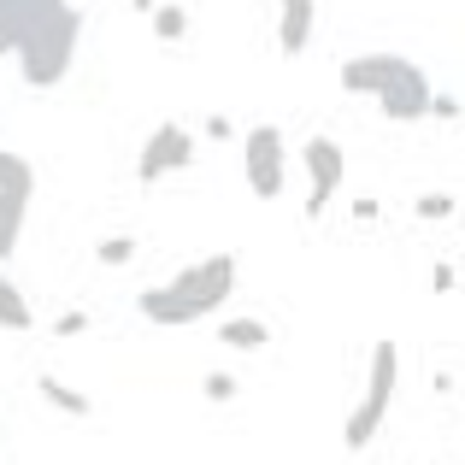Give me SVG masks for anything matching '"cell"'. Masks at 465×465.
<instances>
[{"instance_id": "obj_10", "label": "cell", "mask_w": 465, "mask_h": 465, "mask_svg": "<svg viewBox=\"0 0 465 465\" xmlns=\"http://www.w3.org/2000/svg\"><path fill=\"white\" fill-rule=\"evenodd\" d=\"M0 330H12V336H30V330H35L30 301H24V289L12 283L6 272H0Z\"/></svg>"}, {"instance_id": "obj_13", "label": "cell", "mask_w": 465, "mask_h": 465, "mask_svg": "<svg viewBox=\"0 0 465 465\" xmlns=\"http://www.w3.org/2000/svg\"><path fill=\"white\" fill-rule=\"evenodd\" d=\"M42 395H47V407H65L71 419H89V412H94V401L77 395L71 383H59V377H42Z\"/></svg>"}, {"instance_id": "obj_11", "label": "cell", "mask_w": 465, "mask_h": 465, "mask_svg": "<svg viewBox=\"0 0 465 465\" xmlns=\"http://www.w3.org/2000/svg\"><path fill=\"white\" fill-rule=\"evenodd\" d=\"M54 6H65V0H0V24H6V30L24 42V35H30Z\"/></svg>"}, {"instance_id": "obj_8", "label": "cell", "mask_w": 465, "mask_h": 465, "mask_svg": "<svg viewBox=\"0 0 465 465\" xmlns=\"http://www.w3.org/2000/svg\"><path fill=\"white\" fill-rule=\"evenodd\" d=\"M194 165V136L183 124H159L148 142H142V159H136V171H142V183H159V177H171V171H189Z\"/></svg>"}, {"instance_id": "obj_18", "label": "cell", "mask_w": 465, "mask_h": 465, "mask_svg": "<svg viewBox=\"0 0 465 465\" xmlns=\"http://www.w3.org/2000/svg\"><path fill=\"white\" fill-rule=\"evenodd\" d=\"M83 324H89V318H83V312H65V318H59V336H77Z\"/></svg>"}, {"instance_id": "obj_1", "label": "cell", "mask_w": 465, "mask_h": 465, "mask_svg": "<svg viewBox=\"0 0 465 465\" xmlns=\"http://www.w3.org/2000/svg\"><path fill=\"white\" fill-rule=\"evenodd\" d=\"M230 295H236V260H230V253H206V260L183 265L171 283L142 289L136 307H142V318H148V324L183 330V324H201V318H213Z\"/></svg>"}, {"instance_id": "obj_6", "label": "cell", "mask_w": 465, "mask_h": 465, "mask_svg": "<svg viewBox=\"0 0 465 465\" xmlns=\"http://www.w3.org/2000/svg\"><path fill=\"white\" fill-rule=\"evenodd\" d=\"M242 177H248V189L260 194V201H277L289 183V142L277 124H253L248 136H242Z\"/></svg>"}, {"instance_id": "obj_16", "label": "cell", "mask_w": 465, "mask_h": 465, "mask_svg": "<svg viewBox=\"0 0 465 465\" xmlns=\"http://www.w3.org/2000/svg\"><path fill=\"white\" fill-rule=\"evenodd\" d=\"M206 401H236V377L213 371V377H206Z\"/></svg>"}, {"instance_id": "obj_14", "label": "cell", "mask_w": 465, "mask_h": 465, "mask_svg": "<svg viewBox=\"0 0 465 465\" xmlns=\"http://www.w3.org/2000/svg\"><path fill=\"white\" fill-rule=\"evenodd\" d=\"M153 35L159 42H183V35H189V12L183 6H153Z\"/></svg>"}, {"instance_id": "obj_19", "label": "cell", "mask_w": 465, "mask_h": 465, "mask_svg": "<svg viewBox=\"0 0 465 465\" xmlns=\"http://www.w3.org/2000/svg\"><path fill=\"white\" fill-rule=\"evenodd\" d=\"M6 54H18V35H12L6 24H0V59H6Z\"/></svg>"}, {"instance_id": "obj_15", "label": "cell", "mask_w": 465, "mask_h": 465, "mask_svg": "<svg viewBox=\"0 0 465 465\" xmlns=\"http://www.w3.org/2000/svg\"><path fill=\"white\" fill-rule=\"evenodd\" d=\"M94 253H101V265H130V260H136V242H130V236H106Z\"/></svg>"}, {"instance_id": "obj_17", "label": "cell", "mask_w": 465, "mask_h": 465, "mask_svg": "<svg viewBox=\"0 0 465 465\" xmlns=\"http://www.w3.org/2000/svg\"><path fill=\"white\" fill-rule=\"evenodd\" d=\"M448 213H454L448 194H424V201H419V218H448Z\"/></svg>"}, {"instance_id": "obj_4", "label": "cell", "mask_w": 465, "mask_h": 465, "mask_svg": "<svg viewBox=\"0 0 465 465\" xmlns=\"http://www.w3.org/2000/svg\"><path fill=\"white\" fill-rule=\"evenodd\" d=\"M395 389H401V348L395 341H371V360H365V383H360V401H353L348 424H341V448L348 454H365L383 430L389 407H395Z\"/></svg>"}, {"instance_id": "obj_9", "label": "cell", "mask_w": 465, "mask_h": 465, "mask_svg": "<svg viewBox=\"0 0 465 465\" xmlns=\"http://www.w3.org/2000/svg\"><path fill=\"white\" fill-rule=\"evenodd\" d=\"M312 30H318V0H277V47H283V59L307 54Z\"/></svg>"}, {"instance_id": "obj_7", "label": "cell", "mask_w": 465, "mask_h": 465, "mask_svg": "<svg viewBox=\"0 0 465 465\" xmlns=\"http://www.w3.org/2000/svg\"><path fill=\"white\" fill-rule=\"evenodd\" d=\"M301 159H307V183H312V201H307V218H324L330 201H336L341 189V142L336 136H312L307 148H301Z\"/></svg>"}, {"instance_id": "obj_12", "label": "cell", "mask_w": 465, "mask_h": 465, "mask_svg": "<svg viewBox=\"0 0 465 465\" xmlns=\"http://www.w3.org/2000/svg\"><path fill=\"white\" fill-rule=\"evenodd\" d=\"M218 341L236 348V353H260L272 341V324L265 318H230V324H218Z\"/></svg>"}, {"instance_id": "obj_3", "label": "cell", "mask_w": 465, "mask_h": 465, "mask_svg": "<svg viewBox=\"0 0 465 465\" xmlns=\"http://www.w3.org/2000/svg\"><path fill=\"white\" fill-rule=\"evenodd\" d=\"M77 47H83V12L65 0L18 42V77L30 89H59L77 65Z\"/></svg>"}, {"instance_id": "obj_5", "label": "cell", "mask_w": 465, "mask_h": 465, "mask_svg": "<svg viewBox=\"0 0 465 465\" xmlns=\"http://www.w3.org/2000/svg\"><path fill=\"white\" fill-rule=\"evenodd\" d=\"M30 201H35V165L24 153H6V148H0V265L18 253Z\"/></svg>"}, {"instance_id": "obj_2", "label": "cell", "mask_w": 465, "mask_h": 465, "mask_svg": "<svg viewBox=\"0 0 465 465\" xmlns=\"http://www.w3.org/2000/svg\"><path fill=\"white\" fill-rule=\"evenodd\" d=\"M341 89L377 101L383 118H395V124H419L436 106L430 77H424L419 59H407V54H353L348 65H341Z\"/></svg>"}]
</instances>
